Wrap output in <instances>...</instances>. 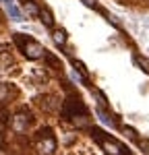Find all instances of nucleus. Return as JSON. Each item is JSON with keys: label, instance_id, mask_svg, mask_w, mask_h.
<instances>
[{"label": "nucleus", "instance_id": "5", "mask_svg": "<svg viewBox=\"0 0 149 155\" xmlns=\"http://www.w3.org/2000/svg\"><path fill=\"white\" fill-rule=\"evenodd\" d=\"M29 116H23V114H17V116H15V118H12V128H15V130H23V128H27V124H29Z\"/></svg>", "mask_w": 149, "mask_h": 155}, {"label": "nucleus", "instance_id": "13", "mask_svg": "<svg viewBox=\"0 0 149 155\" xmlns=\"http://www.w3.org/2000/svg\"><path fill=\"white\" fill-rule=\"evenodd\" d=\"M135 64H137V66H141V71L149 72V62H147V60H143L141 56H135Z\"/></svg>", "mask_w": 149, "mask_h": 155}, {"label": "nucleus", "instance_id": "17", "mask_svg": "<svg viewBox=\"0 0 149 155\" xmlns=\"http://www.w3.org/2000/svg\"><path fill=\"white\" fill-rule=\"evenodd\" d=\"M122 130H124V134H126V137H128V139H137V132L133 130V128H128V126H124Z\"/></svg>", "mask_w": 149, "mask_h": 155}, {"label": "nucleus", "instance_id": "10", "mask_svg": "<svg viewBox=\"0 0 149 155\" xmlns=\"http://www.w3.org/2000/svg\"><path fill=\"white\" fill-rule=\"evenodd\" d=\"M44 58H46V62H48V64H50V66H52V68H62L60 60L56 58V56H54L52 52H46V56H44Z\"/></svg>", "mask_w": 149, "mask_h": 155}, {"label": "nucleus", "instance_id": "14", "mask_svg": "<svg viewBox=\"0 0 149 155\" xmlns=\"http://www.w3.org/2000/svg\"><path fill=\"white\" fill-rule=\"evenodd\" d=\"M73 66H74V68H77L79 72H81L83 77H87V68H85V64H83V62H79V60H73Z\"/></svg>", "mask_w": 149, "mask_h": 155}, {"label": "nucleus", "instance_id": "9", "mask_svg": "<svg viewBox=\"0 0 149 155\" xmlns=\"http://www.w3.org/2000/svg\"><path fill=\"white\" fill-rule=\"evenodd\" d=\"M52 37H54V41H56V46H64V44H66V33H64L62 29H54Z\"/></svg>", "mask_w": 149, "mask_h": 155}, {"label": "nucleus", "instance_id": "12", "mask_svg": "<svg viewBox=\"0 0 149 155\" xmlns=\"http://www.w3.org/2000/svg\"><path fill=\"white\" fill-rule=\"evenodd\" d=\"M12 64V58L8 54H0V68H8Z\"/></svg>", "mask_w": 149, "mask_h": 155}, {"label": "nucleus", "instance_id": "2", "mask_svg": "<svg viewBox=\"0 0 149 155\" xmlns=\"http://www.w3.org/2000/svg\"><path fill=\"white\" fill-rule=\"evenodd\" d=\"M37 141H39L41 151H46L48 155L56 151V141H54V137H52V130H50V128H41V130L37 132Z\"/></svg>", "mask_w": 149, "mask_h": 155}, {"label": "nucleus", "instance_id": "3", "mask_svg": "<svg viewBox=\"0 0 149 155\" xmlns=\"http://www.w3.org/2000/svg\"><path fill=\"white\" fill-rule=\"evenodd\" d=\"M46 52H48V50H46V48H41V46L37 44L35 39H31V41H29V44H27V46L23 48V54H25V56H27L29 60L44 58V56H46Z\"/></svg>", "mask_w": 149, "mask_h": 155}, {"label": "nucleus", "instance_id": "20", "mask_svg": "<svg viewBox=\"0 0 149 155\" xmlns=\"http://www.w3.org/2000/svg\"><path fill=\"white\" fill-rule=\"evenodd\" d=\"M122 155H128V153H122Z\"/></svg>", "mask_w": 149, "mask_h": 155}, {"label": "nucleus", "instance_id": "6", "mask_svg": "<svg viewBox=\"0 0 149 155\" xmlns=\"http://www.w3.org/2000/svg\"><path fill=\"white\" fill-rule=\"evenodd\" d=\"M12 39H15V44H17L19 48L23 50L25 46H27V44H29V41L33 39V37H29V35H23V33H12Z\"/></svg>", "mask_w": 149, "mask_h": 155}, {"label": "nucleus", "instance_id": "1", "mask_svg": "<svg viewBox=\"0 0 149 155\" xmlns=\"http://www.w3.org/2000/svg\"><path fill=\"white\" fill-rule=\"evenodd\" d=\"M62 114L66 118H74V116H83L87 114V106L83 104V99L79 95H68V99L62 106Z\"/></svg>", "mask_w": 149, "mask_h": 155}, {"label": "nucleus", "instance_id": "16", "mask_svg": "<svg viewBox=\"0 0 149 155\" xmlns=\"http://www.w3.org/2000/svg\"><path fill=\"white\" fill-rule=\"evenodd\" d=\"M83 4H85V6H89V8H95V11H99V4L95 2V0H83Z\"/></svg>", "mask_w": 149, "mask_h": 155}, {"label": "nucleus", "instance_id": "4", "mask_svg": "<svg viewBox=\"0 0 149 155\" xmlns=\"http://www.w3.org/2000/svg\"><path fill=\"white\" fill-rule=\"evenodd\" d=\"M39 19H41V23L46 25V27H54V15H52V11H50L48 6L39 8Z\"/></svg>", "mask_w": 149, "mask_h": 155}, {"label": "nucleus", "instance_id": "11", "mask_svg": "<svg viewBox=\"0 0 149 155\" xmlns=\"http://www.w3.org/2000/svg\"><path fill=\"white\" fill-rule=\"evenodd\" d=\"M98 116L101 118V122H104V124H108V126H116V122L112 120V116L108 114V112H104V110H98Z\"/></svg>", "mask_w": 149, "mask_h": 155}, {"label": "nucleus", "instance_id": "8", "mask_svg": "<svg viewBox=\"0 0 149 155\" xmlns=\"http://www.w3.org/2000/svg\"><path fill=\"white\" fill-rule=\"evenodd\" d=\"M23 8L27 11V15H31V17H39V8L35 6V2L27 0V2H23Z\"/></svg>", "mask_w": 149, "mask_h": 155}, {"label": "nucleus", "instance_id": "7", "mask_svg": "<svg viewBox=\"0 0 149 155\" xmlns=\"http://www.w3.org/2000/svg\"><path fill=\"white\" fill-rule=\"evenodd\" d=\"M4 2H6V6H8V12H11L12 19H15V21H23V17H21L19 8L15 6V2H12V0H4Z\"/></svg>", "mask_w": 149, "mask_h": 155}, {"label": "nucleus", "instance_id": "18", "mask_svg": "<svg viewBox=\"0 0 149 155\" xmlns=\"http://www.w3.org/2000/svg\"><path fill=\"white\" fill-rule=\"evenodd\" d=\"M6 118V110H4V106H0V120Z\"/></svg>", "mask_w": 149, "mask_h": 155}, {"label": "nucleus", "instance_id": "19", "mask_svg": "<svg viewBox=\"0 0 149 155\" xmlns=\"http://www.w3.org/2000/svg\"><path fill=\"white\" fill-rule=\"evenodd\" d=\"M0 21H2V12H0Z\"/></svg>", "mask_w": 149, "mask_h": 155}, {"label": "nucleus", "instance_id": "15", "mask_svg": "<svg viewBox=\"0 0 149 155\" xmlns=\"http://www.w3.org/2000/svg\"><path fill=\"white\" fill-rule=\"evenodd\" d=\"M71 77H73V81H77V83H87V77L79 74L77 71H73V72H71Z\"/></svg>", "mask_w": 149, "mask_h": 155}]
</instances>
